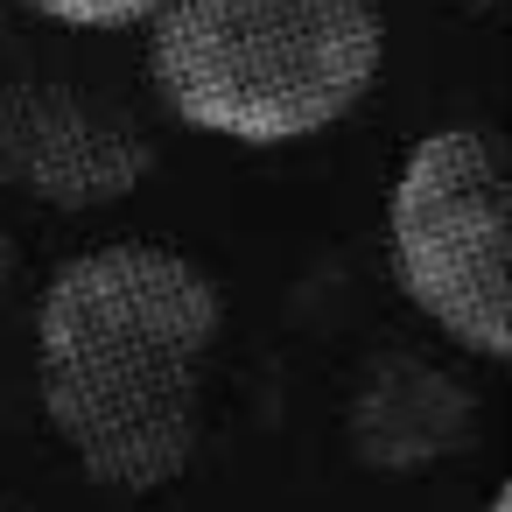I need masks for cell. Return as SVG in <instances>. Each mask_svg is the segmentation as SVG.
<instances>
[{
	"instance_id": "6da1fadb",
	"label": "cell",
	"mask_w": 512,
	"mask_h": 512,
	"mask_svg": "<svg viewBox=\"0 0 512 512\" xmlns=\"http://www.w3.org/2000/svg\"><path fill=\"white\" fill-rule=\"evenodd\" d=\"M218 288L162 246L71 260L36 316V372L57 435L113 491L169 484L197 449Z\"/></svg>"
},
{
	"instance_id": "7a4b0ae2",
	"label": "cell",
	"mask_w": 512,
	"mask_h": 512,
	"mask_svg": "<svg viewBox=\"0 0 512 512\" xmlns=\"http://www.w3.org/2000/svg\"><path fill=\"white\" fill-rule=\"evenodd\" d=\"M148 29L162 106L246 148L337 127L372 92L386 50L372 0H169Z\"/></svg>"
},
{
	"instance_id": "3957f363",
	"label": "cell",
	"mask_w": 512,
	"mask_h": 512,
	"mask_svg": "<svg viewBox=\"0 0 512 512\" xmlns=\"http://www.w3.org/2000/svg\"><path fill=\"white\" fill-rule=\"evenodd\" d=\"M393 267L414 309L477 358L512 351V267H505V162L477 127L428 134L393 183Z\"/></svg>"
},
{
	"instance_id": "277c9868",
	"label": "cell",
	"mask_w": 512,
	"mask_h": 512,
	"mask_svg": "<svg viewBox=\"0 0 512 512\" xmlns=\"http://www.w3.org/2000/svg\"><path fill=\"white\" fill-rule=\"evenodd\" d=\"M148 176V141L106 99L57 78H0V190L92 211Z\"/></svg>"
},
{
	"instance_id": "5b68a950",
	"label": "cell",
	"mask_w": 512,
	"mask_h": 512,
	"mask_svg": "<svg viewBox=\"0 0 512 512\" xmlns=\"http://www.w3.org/2000/svg\"><path fill=\"white\" fill-rule=\"evenodd\" d=\"M36 15L64 22V29H141L155 22L169 0H29Z\"/></svg>"
},
{
	"instance_id": "8992f818",
	"label": "cell",
	"mask_w": 512,
	"mask_h": 512,
	"mask_svg": "<svg viewBox=\"0 0 512 512\" xmlns=\"http://www.w3.org/2000/svg\"><path fill=\"white\" fill-rule=\"evenodd\" d=\"M8 274H15V246H8V232H0V288H8Z\"/></svg>"
},
{
	"instance_id": "52a82bcc",
	"label": "cell",
	"mask_w": 512,
	"mask_h": 512,
	"mask_svg": "<svg viewBox=\"0 0 512 512\" xmlns=\"http://www.w3.org/2000/svg\"><path fill=\"white\" fill-rule=\"evenodd\" d=\"M491 512H512V498H505V491H498V498H491Z\"/></svg>"
},
{
	"instance_id": "ba28073f",
	"label": "cell",
	"mask_w": 512,
	"mask_h": 512,
	"mask_svg": "<svg viewBox=\"0 0 512 512\" xmlns=\"http://www.w3.org/2000/svg\"><path fill=\"white\" fill-rule=\"evenodd\" d=\"M470 8H484V0H470Z\"/></svg>"
},
{
	"instance_id": "9c48e42d",
	"label": "cell",
	"mask_w": 512,
	"mask_h": 512,
	"mask_svg": "<svg viewBox=\"0 0 512 512\" xmlns=\"http://www.w3.org/2000/svg\"><path fill=\"white\" fill-rule=\"evenodd\" d=\"M0 512H8V505H0Z\"/></svg>"
}]
</instances>
